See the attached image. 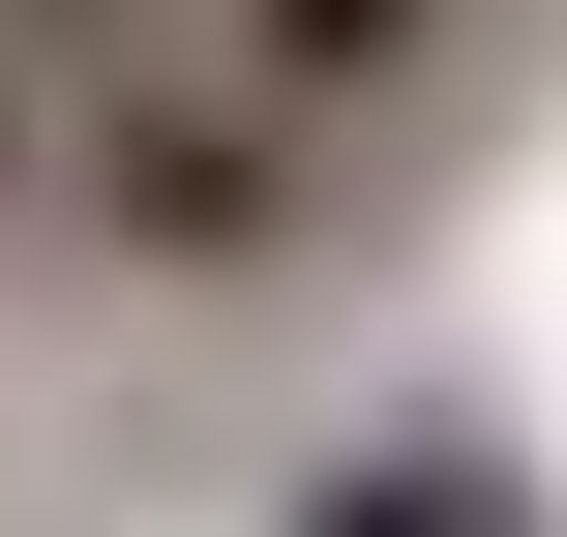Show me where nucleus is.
I'll use <instances>...</instances> for the list:
<instances>
[{
  "label": "nucleus",
  "mask_w": 567,
  "mask_h": 537,
  "mask_svg": "<svg viewBox=\"0 0 567 537\" xmlns=\"http://www.w3.org/2000/svg\"><path fill=\"white\" fill-rule=\"evenodd\" d=\"M209 30H239V60L299 90V120H389V90H419V60L478 30V0H209Z\"/></svg>",
  "instance_id": "1"
},
{
  "label": "nucleus",
  "mask_w": 567,
  "mask_h": 537,
  "mask_svg": "<svg viewBox=\"0 0 567 537\" xmlns=\"http://www.w3.org/2000/svg\"><path fill=\"white\" fill-rule=\"evenodd\" d=\"M299 537H508V478H478V448H389V478H329Z\"/></svg>",
  "instance_id": "2"
},
{
  "label": "nucleus",
  "mask_w": 567,
  "mask_h": 537,
  "mask_svg": "<svg viewBox=\"0 0 567 537\" xmlns=\"http://www.w3.org/2000/svg\"><path fill=\"white\" fill-rule=\"evenodd\" d=\"M0 209H60V90H30V30H0Z\"/></svg>",
  "instance_id": "3"
}]
</instances>
